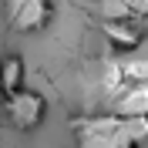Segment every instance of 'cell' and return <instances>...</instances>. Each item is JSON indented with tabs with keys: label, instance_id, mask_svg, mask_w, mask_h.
I'll return each mask as SVG.
<instances>
[{
	"label": "cell",
	"instance_id": "1",
	"mask_svg": "<svg viewBox=\"0 0 148 148\" xmlns=\"http://www.w3.org/2000/svg\"><path fill=\"white\" fill-rule=\"evenodd\" d=\"M3 17L14 30L20 34H34L44 30L54 17V0H7L3 3Z\"/></svg>",
	"mask_w": 148,
	"mask_h": 148
},
{
	"label": "cell",
	"instance_id": "2",
	"mask_svg": "<svg viewBox=\"0 0 148 148\" xmlns=\"http://www.w3.org/2000/svg\"><path fill=\"white\" fill-rule=\"evenodd\" d=\"M3 108H7V121H10L17 131H34L37 125L44 121V114H47L44 94L30 91V88H24V91H17V94H10L7 101H3Z\"/></svg>",
	"mask_w": 148,
	"mask_h": 148
},
{
	"label": "cell",
	"instance_id": "3",
	"mask_svg": "<svg viewBox=\"0 0 148 148\" xmlns=\"http://www.w3.org/2000/svg\"><path fill=\"white\" fill-rule=\"evenodd\" d=\"M104 37L108 44H114L118 51H135L141 44V27L135 20H108L104 24Z\"/></svg>",
	"mask_w": 148,
	"mask_h": 148
},
{
	"label": "cell",
	"instance_id": "4",
	"mask_svg": "<svg viewBox=\"0 0 148 148\" xmlns=\"http://www.w3.org/2000/svg\"><path fill=\"white\" fill-rule=\"evenodd\" d=\"M0 84H3V94H17L24 91V61L20 57H3L0 61Z\"/></svg>",
	"mask_w": 148,
	"mask_h": 148
},
{
	"label": "cell",
	"instance_id": "5",
	"mask_svg": "<svg viewBox=\"0 0 148 148\" xmlns=\"http://www.w3.org/2000/svg\"><path fill=\"white\" fill-rule=\"evenodd\" d=\"M121 111H125V114H148V88L131 91L128 98L121 101Z\"/></svg>",
	"mask_w": 148,
	"mask_h": 148
},
{
	"label": "cell",
	"instance_id": "6",
	"mask_svg": "<svg viewBox=\"0 0 148 148\" xmlns=\"http://www.w3.org/2000/svg\"><path fill=\"white\" fill-rule=\"evenodd\" d=\"M0 101H7V94H3V84H0Z\"/></svg>",
	"mask_w": 148,
	"mask_h": 148
}]
</instances>
